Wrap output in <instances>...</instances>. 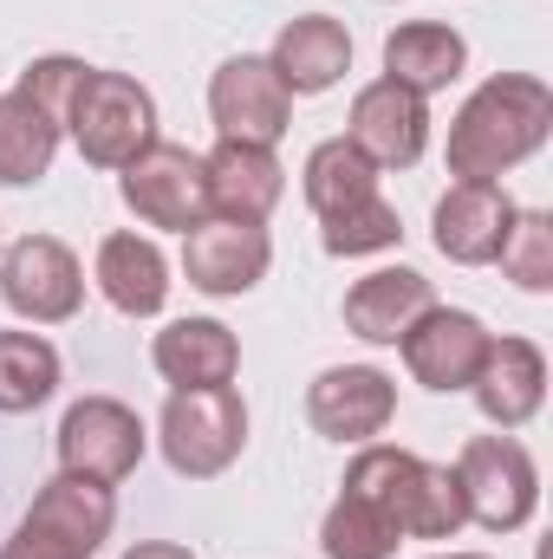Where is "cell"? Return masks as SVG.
<instances>
[{
  "mask_svg": "<svg viewBox=\"0 0 553 559\" xmlns=\"http://www.w3.org/2000/svg\"><path fill=\"white\" fill-rule=\"evenodd\" d=\"M449 475L462 488V514L489 534H521L541 508V468L515 436H469Z\"/></svg>",
  "mask_w": 553,
  "mask_h": 559,
  "instance_id": "obj_5",
  "label": "cell"
},
{
  "mask_svg": "<svg viewBox=\"0 0 553 559\" xmlns=\"http://www.w3.org/2000/svg\"><path fill=\"white\" fill-rule=\"evenodd\" d=\"M462 66H469V39L456 26H443V20H411V26H398L385 39V79L411 85L416 98L449 92L462 79Z\"/></svg>",
  "mask_w": 553,
  "mask_h": 559,
  "instance_id": "obj_22",
  "label": "cell"
},
{
  "mask_svg": "<svg viewBox=\"0 0 553 559\" xmlns=\"http://www.w3.org/2000/svg\"><path fill=\"white\" fill-rule=\"evenodd\" d=\"M268 66H274V79L293 98H319L352 72V33L332 13H299V20L280 26Z\"/></svg>",
  "mask_w": 553,
  "mask_h": 559,
  "instance_id": "obj_19",
  "label": "cell"
},
{
  "mask_svg": "<svg viewBox=\"0 0 553 559\" xmlns=\"http://www.w3.org/2000/svg\"><path fill=\"white\" fill-rule=\"evenodd\" d=\"M0 299L33 325H66L85 306V267L66 241L26 235L0 254Z\"/></svg>",
  "mask_w": 553,
  "mask_h": 559,
  "instance_id": "obj_9",
  "label": "cell"
},
{
  "mask_svg": "<svg viewBox=\"0 0 553 559\" xmlns=\"http://www.w3.org/2000/svg\"><path fill=\"white\" fill-rule=\"evenodd\" d=\"M66 131L79 143V156L92 169H125L156 143V98L143 92L131 72H98L85 66L72 105H66Z\"/></svg>",
  "mask_w": 553,
  "mask_h": 559,
  "instance_id": "obj_4",
  "label": "cell"
},
{
  "mask_svg": "<svg viewBox=\"0 0 553 559\" xmlns=\"http://www.w3.org/2000/svg\"><path fill=\"white\" fill-rule=\"evenodd\" d=\"M143 417L118 397H79L66 417H59V468L66 475H85V481H131L143 462Z\"/></svg>",
  "mask_w": 553,
  "mask_h": 559,
  "instance_id": "obj_8",
  "label": "cell"
},
{
  "mask_svg": "<svg viewBox=\"0 0 553 559\" xmlns=\"http://www.w3.org/2000/svg\"><path fill=\"white\" fill-rule=\"evenodd\" d=\"M202 189H209V215L222 222H268L286 195V169L268 143H235L215 138L202 156Z\"/></svg>",
  "mask_w": 553,
  "mask_h": 559,
  "instance_id": "obj_15",
  "label": "cell"
},
{
  "mask_svg": "<svg viewBox=\"0 0 553 559\" xmlns=\"http://www.w3.org/2000/svg\"><path fill=\"white\" fill-rule=\"evenodd\" d=\"M98 293L125 319H156L169 299V261L150 235H105L98 241Z\"/></svg>",
  "mask_w": 553,
  "mask_h": 559,
  "instance_id": "obj_21",
  "label": "cell"
},
{
  "mask_svg": "<svg viewBox=\"0 0 553 559\" xmlns=\"http://www.w3.org/2000/svg\"><path fill=\"white\" fill-rule=\"evenodd\" d=\"M515 202L502 182H449V195L436 202V254L456 267H489L502 261V241L515 228Z\"/></svg>",
  "mask_w": 553,
  "mask_h": 559,
  "instance_id": "obj_16",
  "label": "cell"
},
{
  "mask_svg": "<svg viewBox=\"0 0 553 559\" xmlns=\"http://www.w3.org/2000/svg\"><path fill=\"white\" fill-rule=\"evenodd\" d=\"M299 189H306L313 215H332V209H352V202L378 195V169L345 138H326V143H313V156L299 169Z\"/></svg>",
  "mask_w": 553,
  "mask_h": 559,
  "instance_id": "obj_24",
  "label": "cell"
},
{
  "mask_svg": "<svg viewBox=\"0 0 553 559\" xmlns=\"http://www.w3.org/2000/svg\"><path fill=\"white\" fill-rule=\"evenodd\" d=\"M248 449V404L235 384H209V391H169L163 404V455L176 475L209 481L222 468H235Z\"/></svg>",
  "mask_w": 553,
  "mask_h": 559,
  "instance_id": "obj_6",
  "label": "cell"
},
{
  "mask_svg": "<svg viewBox=\"0 0 553 559\" xmlns=\"http://www.w3.org/2000/svg\"><path fill=\"white\" fill-rule=\"evenodd\" d=\"M430 306H436V293L416 267H378L345 293V332L365 338V345H398L404 325Z\"/></svg>",
  "mask_w": 553,
  "mask_h": 559,
  "instance_id": "obj_20",
  "label": "cell"
},
{
  "mask_svg": "<svg viewBox=\"0 0 553 559\" xmlns=\"http://www.w3.org/2000/svg\"><path fill=\"white\" fill-rule=\"evenodd\" d=\"M268 261H274V241H268L261 222H222V215H209V222H196L183 235V274L209 299L255 293L268 280Z\"/></svg>",
  "mask_w": 553,
  "mask_h": 559,
  "instance_id": "obj_12",
  "label": "cell"
},
{
  "mask_svg": "<svg viewBox=\"0 0 553 559\" xmlns=\"http://www.w3.org/2000/svg\"><path fill=\"white\" fill-rule=\"evenodd\" d=\"M345 488L365 495L372 508H385L404 540H456L469 527L456 475L443 462L411 455V449H391V442H365L345 468Z\"/></svg>",
  "mask_w": 553,
  "mask_h": 559,
  "instance_id": "obj_2",
  "label": "cell"
},
{
  "mask_svg": "<svg viewBox=\"0 0 553 559\" xmlns=\"http://www.w3.org/2000/svg\"><path fill=\"white\" fill-rule=\"evenodd\" d=\"M150 365L163 371V384L176 391H209V384H235L242 371V338L222 319H169L150 338Z\"/></svg>",
  "mask_w": 553,
  "mask_h": 559,
  "instance_id": "obj_18",
  "label": "cell"
},
{
  "mask_svg": "<svg viewBox=\"0 0 553 559\" xmlns=\"http://www.w3.org/2000/svg\"><path fill=\"white\" fill-rule=\"evenodd\" d=\"M59 391V352L39 332H0V411L26 417Z\"/></svg>",
  "mask_w": 553,
  "mask_h": 559,
  "instance_id": "obj_26",
  "label": "cell"
},
{
  "mask_svg": "<svg viewBox=\"0 0 553 559\" xmlns=\"http://www.w3.org/2000/svg\"><path fill=\"white\" fill-rule=\"evenodd\" d=\"M398 352L423 391H469L482 358H489V325L462 306H430L404 325Z\"/></svg>",
  "mask_w": 553,
  "mask_h": 559,
  "instance_id": "obj_10",
  "label": "cell"
},
{
  "mask_svg": "<svg viewBox=\"0 0 553 559\" xmlns=\"http://www.w3.org/2000/svg\"><path fill=\"white\" fill-rule=\"evenodd\" d=\"M430 559H489V554H430Z\"/></svg>",
  "mask_w": 553,
  "mask_h": 559,
  "instance_id": "obj_30",
  "label": "cell"
},
{
  "mask_svg": "<svg viewBox=\"0 0 553 559\" xmlns=\"http://www.w3.org/2000/svg\"><path fill=\"white\" fill-rule=\"evenodd\" d=\"M59 138H66V124L46 105H33L20 85L0 92V182H13V189L39 182L59 156Z\"/></svg>",
  "mask_w": 553,
  "mask_h": 559,
  "instance_id": "obj_23",
  "label": "cell"
},
{
  "mask_svg": "<svg viewBox=\"0 0 553 559\" xmlns=\"http://www.w3.org/2000/svg\"><path fill=\"white\" fill-rule=\"evenodd\" d=\"M553 138V85L534 72H495L469 92L449 124V176L456 182H502V169L528 163Z\"/></svg>",
  "mask_w": 553,
  "mask_h": 559,
  "instance_id": "obj_1",
  "label": "cell"
},
{
  "mask_svg": "<svg viewBox=\"0 0 553 559\" xmlns=\"http://www.w3.org/2000/svg\"><path fill=\"white\" fill-rule=\"evenodd\" d=\"M326 222V254L332 261H358V254H385V248H398L404 241V222H398V209L385 202V195H365V202H352V209H332V215H319Z\"/></svg>",
  "mask_w": 553,
  "mask_h": 559,
  "instance_id": "obj_27",
  "label": "cell"
},
{
  "mask_svg": "<svg viewBox=\"0 0 553 559\" xmlns=\"http://www.w3.org/2000/svg\"><path fill=\"white\" fill-rule=\"evenodd\" d=\"M404 547V534L391 527V514L385 508H372L365 495H339L332 508H326V521H319V554L326 559H391Z\"/></svg>",
  "mask_w": 553,
  "mask_h": 559,
  "instance_id": "obj_25",
  "label": "cell"
},
{
  "mask_svg": "<svg viewBox=\"0 0 553 559\" xmlns=\"http://www.w3.org/2000/svg\"><path fill=\"white\" fill-rule=\"evenodd\" d=\"M209 118H215V138H235V143H268L274 150L293 124V92L274 79L268 59L242 52L228 59L215 79H209Z\"/></svg>",
  "mask_w": 553,
  "mask_h": 559,
  "instance_id": "obj_11",
  "label": "cell"
},
{
  "mask_svg": "<svg viewBox=\"0 0 553 559\" xmlns=\"http://www.w3.org/2000/svg\"><path fill=\"white\" fill-rule=\"evenodd\" d=\"M118 195L143 228H169L189 235L196 222H209V189H202V156L183 143H150L143 156H131L118 169Z\"/></svg>",
  "mask_w": 553,
  "mask_h": 559,
  "instance_id": "obj_7",
  "label": "cell"
},
{
  "mask_svg": "<svg viewBox=\"0 0 553 559\" xmlns=\"http://www.w3.org/2000/svg\"><path fill=\"white\" fill-rule=\"evenodd\" d=\"M398 417V384L378 365H332L306 391V423L332 442H372Z\"/></svg>",
  "mask_w": 553,
  "mask_h": 559,
  "instance_id": "obj_14",
  "label": "cell"
},
{
  "mask_svg": "<svg viewBox=\"0 0 553 559\" xmlns=\"http://www.w3.org/2000/svg\"><path fill=\"white\" fill-rule=\"evenodd\" d=\"M345 143L372 169H411L416 156H423V143H430V105L416 98L411 85H398V79H372L352 98Z\"/></svg>",
  "mask_w": 553,
  "mask_h": 559,
  "instance_id": "obj_13",
  "label": "cell"
},
{
  "mask_svg": "<svg viewBox=\"0 0 553 559\" xmlns=\"http://www.w3.org/2000/svg\"><path fill=\"white\" fill-rule=\"evenodd\" d=\"M502 274L521 293H553V215H541V209L515 215V228L502 241Z\"/></svg>",
  "mask_w": 553,
  "mask_h": 559,
  "instance_id": "obj_28",
  "label": "cell"
},
{
  "mask_svg": "<svg viewBox=\"0 0 553 559\" xmlns=\"http://www.w3.org/2000/svg\"><path fill=\"white\" fill-rule=\"evenodd\" d=\"M475 404L495 429H521L548 404V358L534 338H489V358L475 371Z\"/></svg>",
  "mask_w": 553,
  "mask_h": 559,
  "instance_id": "obj_17",
  "label": "cell"
},
{
  "mask_svg": "<svg viewBox=\"0 0 553 559\" xmlns=\"http://www.w3.org/2000/svg\"><path fill=\"white\" fill-rule=\"evenodd\" d=\"M125 559H196L189 547H176V540H143V547H131Z\"/></svg>",
  "mask_w": 553,
  "mask_h": 559,
  "instance_id": "obj_29",
  "label": "cell"
},
{
  "mask_svg": "<svg viewBox=\"0 0 553 559\" xmlns=\"http://www.w3.org/2000/svg\"><path fill=\"white\" fill-rule=\"evenodd\" d=\"M111 521H118V495L105 481H85V475L59 468L33 495V508L20 514L0 559H92L111 540Z\"/></svg>",
  "mask_w": 553,
  "mask_h": 559,
  "instance_id": "obj_3",
  "label": "cell"
}]
</instances>
